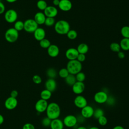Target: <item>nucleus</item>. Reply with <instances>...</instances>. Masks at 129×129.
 <instances>
[{"instance_id":"f257e3e1","label":"nucleus","mask_w":129,"mask_h":129,"mask_svg":"<svg viewBox=\"0 0 129 129\" xmlns=\"http://www.w3.org/2000/svg\"><path fill=\"white\" fill-rule=\"evenodd\" d=\"M46 116L51 120L59 118L61 109L59 105L56 102H51L48 103L47 107L46 110Z\"/></svg>"},{"instance_id":"f03ea898","label":"nucleus","mask_w":129,"mask_h":129,"mask_svg":"<svg viewBox=\"0 0 129 129\" xmlns=\"http://www.w3.org/2000/svg\"><path fill=\"white\" fill-rule=\"evenodd\" d=\"M70 30V25L68 22L64 20H60L54 24V30L58 34H67Z\"/></svg>"},{"instance_id":"7ed1b4c3","label":"nucleus","mask_w":129,"mask_h":129,"mask_svg":"<svg viewBox=\"0 0 129 129\" xmlns=\"http://www.w3.org/2000/svg\"><path fill=\"white\" fill-rule=\"evenodd\" d=\"M66 68L70 74L75 75L81 71L82 64L77 59L69 60L67 64Z\"/></svg>"},{"instance_id":"20e7f679","label":"nucleus","mask_w":129,"mask_h":129,"mask_svg":"<svg viewBox=\"0 0 129 129\" xmlns=\"http://www.w3.org/2000/svg\"><path fill=\"white\" fill-rule=\"evenodd\" d=\"M19 37V32L14 28H11L6 30L5 33V38L7 41L10 43L16 42Z\"/></svg>"},{"instance_id":"39448f33","label":"nucleus","mask_w":129,"mask_h":129,"mask_svg":"<svg viewBox=\"0 0 129 129\" xmlns=\"http://www.w3.org/2000/svg\"><path fill=\"white\" fill-rule=\"evenodd\" d=\"M24 30L28 33H33L38 27V25L32 19H28L24 22Z\"/></svg>"},{"instance_id":"423d86ee","label":"nucleus","mask_w":129,"mask_h":129,"mask_svg":"<svg viewBox=\"0 0 129 129\" xmlns=\"http://www.w3.org/2000/svg\"><path fill=\"white\" fill-rule=\"evenodd\" d=\"M4 18L8 23H15L18 19L17 12L14 9H9L5 12Z\"/></svg>"},{"instance_id":"0eeeda50","label":"nucleus","mask_w":129,"mask_h":129,"mask_svg":"<svg viewBox=\"0 0 129 129\" xmlns=\"http://www.w3.org/2000/svg\"><path fill=\"white\" fill-rule=\"evenodd\" d=\"M62 121L64 126L69 128L74 127L78 123L77 117L72 114L66 115L64 117Z\"/></svg>"},{"instance_id":"6e6552de","label":"nucleus","mask_w":129,"mask_h":129,"mask_svg":"<svg viewBox=\"0 0 129 129\" xmlns=\"http://www.w3.org/2000/svg\"><path fill=\"white\" fill-rule=\"evenodd\" d=\"M108 95L107 93L104 91H100L96 92L94 96V101L98 104L105 103Z\"/></svg>"},{"instance_id":"1a4fd4ad","label":"nucleus","mask_w":129,"mask_h":129,"mask_svg":"<svg viewBox=\"0 0 129 129\" xmlns=\"http://www.w3.org/2000/svg\"><path fill=\"white\" fill-rule=\"evenodd\" d=\"M94 108L91 105H87L81 110V115L85 119L90 118L93 116Z\"/></svg>"},{"instance_id":"9d476101","label":"nucleus","mask_w":129,"mask_h":129,"mask_svg":"<svg viewBox=\"0 0 129 129\" xmlns=\"http://www.w3.org/2000/svg\"><path fill=\"white\" fill-rule=\"evenodd\" d=\"M74 103L77 107L82 109L88 105V101L84 96L79 95L74 98Z\"/></svg>"},{"instance_id":"9b49d317","label":"nucleus","mask_w":129,"mask_h":129,"mask_svg":"<svg viewBox=\"0 0 129 129\" xmlns=\"http://www.w3.org/2000/svg\"><path fill=\"white\" fill-rule=\"evenodd\" d=\"M47 101L40 99L37 101L35 104V109L39 113H42L46 111L48 106Z\"/></svg>"},{"instance_id":"f8f14e48","label":"nucleus","mask_w":129,"mask_h":129,"mask_svg":"<svg viewBox=\"0 0 129 129\" xmlns=\"http://www.w3.org/2000/svg\"><path fill=\"white\" fill-rule=\"evenodd\" d=\"M85 89V85L84 82L77 81L72 86V89L73 92L77 95H81L83 93Z\"/></svg>"},{"instance_id":"ddd939ff","label":"nucleus","mask_w":129,"mask_h":129,"mask_svg":"<svg viewBox=\"0 0 129 129\" xmlns=\"http://www.w3.org/2000/svg\"><path fill=\"white\" fill-rule=\"evenodd\" d=\"M43 13L46 17L54 18L58 14V10L55 6H48L43 11Z\"/></svg>"},{"instance_id":"4468645a","label":"nucleus","mask_w":129,"mask_h":129,"mask_svg":"<svg viewBox=\"0 0 129 129\" xmlns=\"http://www.w3.org/2000/svg\"><path fill=\"white\" fill-rule=\"evenodd\" d=\"M5 106L8 110H12L15 109L18 104L17 98L12 97H9L5 101Z\"/></svg>"},{"instance_id":"2eb2a0df","label":"nucleus","mask_w":129,"mask_h":129,"mask_svg":"<svg viewBox=\"0 0 129 129\" xmlns=\"http://www.w3.org/2000/svg\"><path fill=\"white\" fill-rule=\"evenodd\" d=\"M78 54L79 52L77 51V48L73 47L68 48L65 52V56L69 60L76 59Z\"/></svg>"},{"instance_id":"dca6fc26","label":"nucleus","mask_w":129,"mask_h":129,"mask_svg":"<svg viewBox=\"0 0 129 129\" xmlns=\"http://www.w3.org/2000/svg\"><path fill=\"white\" fill-rule=\"evenodd\" d=\"M58 7L60 10L64 12H68L71 10L72 3L70 0H60Z\"/></svg>"},{"instance_id":"f3484780","label":"nucleus","mask_w":129,"mask_h":129,"mask_svg":"<svg viewBox=\"0 0 129 129\" xmlns=\"http://www.w3.org/2000/svg\"><path fill=\"white\" fill-rule=\"evenodd\" d=\"M45 89L51 92H54L57 87V83L54 79L48 78L45 83Z\"/></svg>"},{"instance_id":"a211bd4d","label":"nucleus","mask_w":129,"mask_h":129,"mask_svg":"<svg viewBox=\"0 0 129 129\" xmlns=\"http://www.w3.org/2000/svg\"><path fill=\"white\" fill-rule=\"evenodd\" d=\"M47 53L51 57H56L59 53V49L55 44H51L47 48Z\"/></svg>"},{"instance_id":"6ab92c4d","label":"nucleus","mask_w":129,"mask_h":129,"mask_svg":"<svg viewBox=\"0 0 129 129\" xmlns=\"http://www.w3.org/2000/svg\"><path fill=\"white\" fill-rule=\"evenodd\" d=\"M33 35L34 38L37 40L40 41L43 39L45 38L46 33L44 29L42 28L38 27L36 30L33 32Z\"/></svg>"},{"instance_id":"aec40b11","label":"nucleus","mask_w":129,"mask_h":129,"mask_svg":"<svg viewBox=\"0 0 129 129\" xmlns=\"http://www.w3.org/2000/svg\"><path fill=\"white\" fill-rule=\"evenodd\" d=\"M64 126L62 120L59 118L51 120L50 125L51 129H63Z\"/></svg>"},{"instance_id":"412c9836","label":"nucleus","mask_w":129,"mask_h":129,"mask_svg":"<svg viewBox=\"0 0 129 129\" xmlns=\"http://www.w3.org/2000/svg\"><path fill=\"white\" fill-rule=\"evenodd\" d=\"M46 17L44 15V13L41 12H38L35 13L34 16V20L36 23L39 25H42L44 24Z\"/></svg>"},{"instance_id":"4be33fe9","label":"nucleus","mask_w":129,"mask_h":129,"mask_svg":"<svg viewBox=\"0 0 129 129\" xmlns=\"http://www.w3.org/2000/svg\"><path fill=\"white\" fill-rule=\"evenodd\" d=\"M77 50L79 53L85 54L89 50V47L87 44L85 43H81L78 45Z\"/></svg>"},{"instance_id":"5701e85b","label":"nucleus","mask_w":129,"mask_h":129,"mask_svg":"<svg viewBox=\"0 0 129 129\" xmlns=\"http://www.w3.org/2000/svg\"><path fill=\"white\" fill-rule=\"evenodd\" d=\"M64 79L66 84L69 86H72L77 82L75 75L70 74Z\"/></svg>"},{"instance_id":"b1692460","label":"nucleus","mask_w":129,"mask_h":129,"mask_svg":"<svg viewBox=\"0 0 129 129\" xmlns=\"http://www.w3.org/2000/svg\"><path fill=\"white\" fill-rule=\"evenodd\" d=\"M120 48L124 51L129 50V38H123L120 41Z\"/></svg>"},{"instance_id":"393cba45","label":"nucleus","mask_w":129,"mask_h":129,"mask_svg":"<svg viewBox=\"0 0 129 129\" xmlns=\"http://www.w3.org/2000/svg\"><path fill=\"white\" fill-rule=\"evenodd\" d=\"M52 96V92L49 91L47 89L43 90L40 93L41 99H44L45 100H47L49 99Z\"/></svg>"},{"instance_id":"a878e982","label":"nucleus","mask_w":129,"mask_h":129,"mask_svg":"<svg viewBox=\"0 0 129 129\" xmlns=\"http://www.w3.org/2000/svg\"><path fill=\"white\" fill-rule=\"evenodd\" d=\"M46 74L47 76L51 79H54L57 76V74L56 70L53 68H48L46 71Z\"/></svg>"},{"instance_id":"bb28decb","label":"nucleus","mask_w":129,"mask_h":129,"mask_svg":"<svg viewBox=\"0 0 129 129\" xmlns=\"http://www.w3.org/2000/svg\"><path fill=\"white\" fill-rule=\"evenodd\" d=\"M37 8L41 11H44L48 6L46 2L44 0H38L36 3Z\"/></svg>"},{"instance_id":"cd10ccee","label":"nucleus","mask_w":129,"mask_h":129,"mask_svg":"<svg viewBox=\"0 0 129 129\" xmlns=\"http://www.w3.org/2000/svg\"><path fill=\"white\" fill-rule=\"evenodd\" d=\"M14 28L18 32L21 31L23 30H24V22L22 21H16L14 23Z\"/></svg>"},{"instance_id":"c85d7f7f","label":"nucleus","mask_w":129,"mask_h":129,"mask_svg":"<svg viewBox=\"0 0 129 129\" xmlns=\"http://www.w3.org/2000/svg\"><path fill=\"white\" fill-rule=\"evenodd\" d=\"M110 50L114 52H118L120 51V46L119 43L117 42H112L110 44L109 46Z\"/></svg>"},{"instance_id":"c756f323","label":"nucleus","mask_w":129,"mask_h":129,"mask_svg":"<svg viewBox=\"0 0 129 129\" xmlns=\"http://www.w3.org/2000/svg\"><path fill=\"white\" fill-rule=\"evenodd\" d=\"M50 45H51L50 41L48 39H47L45 38L39 41V45L41 47H42L43 48H47V49Z\"/></svg>"},{"instance_id":"7c9ffc66","label":"nucleus","mask_w":129,"mask_h":129,"mask_svg":"<svg viewBox=\"0 0 129 129\" xmlns=\"http://www.w3.org/2000/svg\"><path fill=\"white\" fill-rule=\"evenodd\" d=\"M120 33L123 38H129V26H125L122 27L121 29Z\"/></svg>"},{"instance_id":"2f4dec72","label":"nucleus","mask_w":129,"mask_h":129,"mask_svg":"<svg viewBox=\"0 0 129 129\" xmlns=\"http://www.w3.org/2000/svg\"><path fill=\"white\" fill-rule=\"evenodd\" d=\"M67 36L69 39L74 40L77 37L78 33L77 31H75V30L70 29L68 31V32L67 33Z\"/></svg>"},{"instance_id":"473e14b6","label":"nucleus","mask_w":129,"mask_h":129,"mask_svg":"<svg viewBox=\"0 0 129 129\" xmlns=\"http://www.w3.org/2000/svg\"><path fill=\"white\" fill-rule=\"evenodd\" d=\"M104 115V111L101 108H97L94 109L93 117L96 119H98L100 116Z\"/></svg>"},{"instance_id":"72a5a7b5","label":"nucleus","mask_w":129,"mask_h":129,"mask_svg":"<svg viewBox=\"0 0 129 129\" xmlns=\"http://www.w3.org/2000/svg\"><path fill=\"white\" fill-rule=\"evenodd\" d=\"M69 74H70V73L66 68H61V69L59 70V71L58 72L59 76L60 78H63V79L66 78Z\"/></svg>"},{"instance_id":"f704fd0d","label":"nucleus","mask_w":129,"mask_h":129,"mask_svg":"<svg viewBox=\"0 0 129 129\" xmlns=\"http://www.w3.org/2000/svg\"><path fill=\"white\" fill-rule=\"evenodd\" d=\"M76 81L78 82H84L86 79V75L85 74L82 72H80L79 73H77L76 75H75Z\"/></svg>"},{"instance_id":"c9c22d12","label":"nucleus","mask_w":129,"mask_h":129,"mask_svg":"<svg viewBox=\"0 0 129 129\" xmlns=\"http://www.w3.org/2000/svg\"><path fill=\"white\" fill-rule=\"evenodd\" d=\"M55 23V21L54 18H50V17H46L44 24L47 27H51L54 25Z\"/></svg>"},{"instance_id":"e433bc0d","label":"nucleus","mask_w":129,"mask_h":129,"mask_svg":"<svg viewBox=\"0 0 129 129\" xmlns=\"http://www.w3.org/2000/svg\"><path fill=\"white\" fill-rule=\"evenodd\" d=\"M97 120H98V122L99 123V124L101 126H105L107 123V122H108V120H107V117L104 116V115L100 116V117H99L98 119H97Z\"/></svg>"},{"instance_id":"4c0bfd02","label":"nucleus","mask_w":129,"mask_h":129,"mask_svg":"<svg viewBox=\"0 0 129 129\" xmlns=\"http://www.w3.org/2000/svg\"><path fill=\"white\" fill-rule=\"evenodd\" d=\"M51 121V120L46 116L44 117L42 119L41 124L44 127H48V126H50Z\"/></svg>"},{"instance_id":"58836bf2","label":"nucleus","mask_w":129,"mask_h":129,"mask_svg":"<svg viewBox=\"0 0 129 129\" xmlns=\"http://www.w3.org/2000/svg\"><path fill=\"white\" fill-rule=\"evenodd\" d=\"M32 81L36 84H39L42 82V79L38 75H35L32 77Z\"/></svg>"},{"instance_id":"ea45409f","label":"nucleus","mask_w":129,"mask_h":129,"mask_svg":"<svg viewBox=\"0 0 129 129\" xmlns=\"http://www.w3.org/2000/svg\"><path fill=\"white\" fill-rule=\"evenodd\" d=\"M115 102V99L113 96H109L108 97V98L106 101V103L108 105H113L114 104Z\"/></svg>"},{"instance_id":"a19ab883","label":"nucleus","mask_w":129,"mask_h":129,"mask_svg":"<svg viewBox=\"0 0 129 129\" xmlns=\"http://www.w3.org/2000/svg\"><path fill=\"white\" fill-rule=\"evenodd\" d=\"M77 60H78L80 62H84L85 59H86V55L84 54H81V53H79L77 59Z\"/></svg>"},{"instance_id":"79ce46f5","label":"nucleus","mask_w":129,"mask_h":129,"mask_svg":"<svg viewBox=\"0 0 129 129\" xmlns=\"http://www.w3.org/2000/svg\"><path fill=\"white\" fill-rule=\"evenodd\" d=\"M22 129H35V127L32 124L30 123H27L23 125Z\"/></svg>"},{"instance_id":"37998d69","label":"nucleus","mask_w":129,"mask_h":129,"mask_svg":"<svg viewBox=\"0 0 129 129\" xmlns=\"http://www.w3.org/2000/svg\"><path fill=\"white\" fill-rule=\"evenodd\" d=\"M5 12V6L0 1V15L3 14Z\"/></svg>"},{"instance_id":"c03bdc74","label":"nucleus","mask_w":129,"mask_h":129,"mask_svg":"<svg viewBox=\"0 0 129 129\" xmlns=\"http://www.w3.org/2000/svg\"><path fill=\"white\" fill-rule=\"evenodd\" d=\"M18 92L17 91L14 90H13L11 91V93H10V96L11 97H14V98H17V97L18 96Z\"/></svg>"},{"instance_id":"a18cd8bd","label":"nucleus","mask_w":129,"mask_h":129,"mask_svg":"<svg viewBox=\"0 0 129 129\" xmlns=\"http://www.w3.org/2000/svg\"><path fill=\"white\" fill-rule=\"evenodd\" d=\"M117 56L120 59H123L125 57V54L123 51H120L117 52Z\"/></svg>"},{"instance_id":"49530a36","label":"nucleus","mask_w":129,"mask_h":129,"mask_svg":"<svg viewBox=\"0 0 129 129\" xmlns=\"http://www.w3.org/2000/svg\"><path fill=\"white\" fill-rule=\"evenodd\" d=\"M77 122H78V123H83L84 121V120L85 119V118H84L81 115H80L79 117H77Z\"/></svg>"},{"instance_id":"de8ad7c7","label":"nucleus","mask_w":129,"mask_h":129,"mask_svg":"<svg viewBox=\"0 0 129 129\" xmlns=\"http://www.w3.org/2000/svg\"><path fill=\"white\" fill-rule=\"evenodd\" d=\"M60 0H53L52 3L53 5L55 7V6H58L59 4Z\"/></svg>"},{"instance_id":"09e8293b","label":"nucleus","mask_w":129,"mask_h":129,"mask_svg":"<svg viewBox=\"0 0 129 129\" xmlns=\"http://www.w3.org/2000/svg\"><path fill=\"white\" fill-rule=\"evenodd\" d=\"M112 129H124V128L121 125H116L112 128Z\"/></svg>"},{"instance_id":"8fccbe9b","label":"nucleus","mask_w":129,"mask_h":129,"mask_svg":"<svg viewBox=\"0 0 129 129\" xmlns=\"http://www.w3.org/2000/svg\"><path fill=\"white\" fill-rule=\"evenodd\" d=\"M4 121V118L3 116V115L0 114V125L3 124Z\"/></svg>"},{"instance_id":"3c124183","label":"nucleus","mask_w":129,"mask_h":129,"mask_svg":"<svg viewBox=\"0 0 129 129\" xmlns=\"http://www.w3.org/2000/svg\"><path fill=\"white\" fill-rule=\"evenodd\" d=\"M6 2H7L8 3H13L14 2H16V1H17L18 0H5Z\"/></svg>"},{"instance_id":"603ef678","label":"nucleus","mask_w":129,"mask_h":129,"mask_svg":"<svg viewBox=\"0 0 129 129\" xmlns=\"http://www.w3.org/2000/svg\"><path fill=\"white\" fill-rule=\"evenodd\" d=\"M76 129H88L84 126H79Z\"/></svg>"},{"instance_id":"864d4df0","label":"nucleus","mask_w":129,"mask_h":129,"mask_svg":"<svg viewBox=\"0 0 129 129\" xmlns=\"http://www.w3.org/2000/svg\"><path fill=\"white\" fill-rule=\"evenodd\" d=\"M88 129H100V128L97 126H91Z\"/></svg>"}]
</instances>
